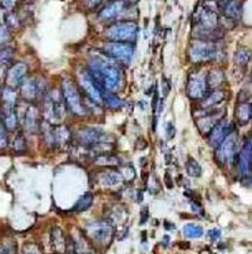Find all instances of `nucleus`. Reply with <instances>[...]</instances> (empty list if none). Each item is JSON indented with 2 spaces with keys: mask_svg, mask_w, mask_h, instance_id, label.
<instances>
[{
  "mask_svg": "<svg viewBox=\"0 0 252 254\" xmlns=\"http://www.w3.org/2000/svg\"><path fill=\"white\" fill-rule=\"evenodd\" d=\"M17 0H0V6L4 9V10H12L15 6Z\"/></svg>",
  "mask_w": 252,
  "mask_h": 254,
  "instance_id": "33",
  "label": "nucleus"
},
{
  "mask_svg": "<svg viewBox=\"0 0 252 254\" xmlns=\"http://www.w3.org/2000/svg\"><path fill=\"white\" fill-rule=\"evenodd\" d=\"M166 132H167L168 134V138H173V136L176 133V130H175V127H173L172 123H167V125H166Z\"/></svg>",
  "mask_w": 252,
  "mask_h": 254,
  "instance_id": "37",
  "label": "nucleus"
},
{
  "mask_svg": "<svg viewBox=\"0 0 252 254\" xmlns=\"http://www.w3.org/2000/svg\"><path fill=\"white\" fill-rule=\"evenodd\" d=\"M44 114L51 121H58L64 115L63 102L55 95H47L44 100Z\"/></svg>",
  "mask_w": 252,
  "mask_h": 254,
  "instance_id": "9",
  "label": "nucleus"
},
{
  "mask_svg": "<svg viewBox=\"0 0 252 254\" xmlns=\"http://www.w3.org/2000/svg\"><path fill=\"white\" fill-rule=\"evenodd\" d=\"M94 82L100 85L101 89L105 91H117L121 84L122 73L121 69L112 60H108L102 57L92 58L89 60V70Z\"/></svg>",
  "mask_w": 252,
  "mask_h": 254,
  "instance_id": "1",
  "label": "nucleus"
},
{
  "mask_svg": "<svg viewBox=\"0 0 252 254\" xmlns=\"http://www.w3.org/2000/svg\"><path fill=\"white\" fill-rule=\"evenodd\" d=\"M28 73V67L24 63H17L9 69L8 75H6V87L13 88L20 85L25 79V75Z\"/></svg>",
  "mask_w": 252,
  "mask_h": 254,
  "instance_id": "11",
  "label": "nucleus"
},
{
  "mask_svg": "<svg viewBox=\"0 0 252 254\" xmlns=\"http://www.w3.org/2000/svg\"><path fill=\"white\" fill-rule=\"evenodd\" d=\"M92 202H93V197H92V194L87 193V194H84L80 198L79 201L76 202L74 210H76V212H84V210H87L92 206Z\"/></svg>",
  "mask_w": 252,
  "mask_h": 254,
  "instance_id": "23",
  "label": "nucleus"
},
{
  "mask_svg": "<svg viewBox=\"0 0 252 254\" xmlns=\"http://www.w3.org/2000/svg\"><path fill=\"white\" fill-rule=\"evenodd\" d=\"M62 91L63 98H64L65 103L68 104V107L76 114L83 115L84 114V108H83L82 102H80V95L78 93V91H76V85L71 80H64L62 84Z\"/></svg>",
  "mask_w": 252,
  "mask_h": 254,
  "instance_id": "5",
  "label": "nucleus"
},
{
  "mask_svg": "<svg viewBox=\"0 0 252 254\" xmlns=\"http://www.w3.org/2000/svg\"><path fill=\"white\" fill-rule=\"evenodd\" d=\"M103 0H85V3L88 4L89 6H96L98 5V4L102 3Z\"/></svg>",
  "mask_w": 252,
  "mask_h": 254,
  "instance_id": "38",
  "label": "nucleus"
},
{
  "mask_svg": "<svg viewBox=\"0 0 252 254\" xmlns=\"http://www.w3.org/2000/svg\"><path fill=\"white\" fill-rule=\"evenodd\" d=\"M208 237H210V239L212 240V242H217V240L221 238V231H220V229H211V231H208Z\"/></svg>",
  "mask_w": 252,
  "mask_h": 254,
  "instance_id": "36",
  "label": "nucleus"
},
{
  "mask_svg": "<svg viewBox=\"0 0 252 254\" xmlns=\"http://www.w3.org/2000/svg\"><path fill=\"white\" fill-rule=\"evenodd\" d=\"M103 102L107 103L111 108H119L122 105V102L114 94H103Z\"/></svg>",
  "mask_w": 252,
  "mask_h": 254,
  "instance_id": "28",
  "label": "nucleus"
},
{
  "mask_svg": "<svg viewBox=\"0 0 252 254\" xmlns=\"http://www.w3.org/2000/svg\"><path fill=\"white\" fill-rule=\"evenodd\" d=\"M186 169L191 177H200L202 173V168L199 164V162L195 161L193 158H188L187 163H186Z\"/></svg>",
  "mask_w": 252,
  "mask_h": 254,
  "instance_id": "24",
  "label": "nucleus"
},
{
  "mask_svg": "<svg viewBox=\"0 0 252 254\" xmlns=\"http://www.w3.org/2000/svg\"><path fill=\"white\" fill-rule=\"evenodd\" d=\"M196 22L199 23L200 28L215 29L217 24V15L212 9L208 6H200L195 13Z\"/></svg>",
  "mask_w": 252,
  "mask_h": 254,
  "instance_id": "10",
  "label": "nucleus"
},
{
  "mask_svg": "<svg viewBox=\"0 0 252 254\" xmlns=\"http://www.w3.org/2000/svg\"><path fill=\"white\" fill-rule=\"evenodd\" d=\"M24 124L25 127L28 128L29 130H31L34 128L35 124V109L33 107H29L28 109L25 110V114H24Z\"/></svg>",
  "mask_w": 252,
  "mask_h": 254,
  "instance_id": "27",
  "label": "nucleus"
},
{
  "mask_svg": "<svg viewBox=\"0 0 252 254\" xmlns=\"http://www.w3.org/2000/svg\"><path fill=\"white\" fill-rule=\"evenodd\" d=\"M207 79L206 76L196 75L191 78L187 85V94L192 99H201L206 94Z\"/></svg>",
  "mask_w": 252,
  "mask_h": 254,
  "instance_id": "14",
  "label": "nucleus"
},
{
  "mask_svg": "<svg viewBox=\"0 0 252 254\" xmlns=\"http://www.w3.org/2000/svg\"><path fill=\"white\" fill-rule=\"evenodd\" d=\"M222 114H210V115H204L202 116L201 119H199L197 120V127H199L200 132L203 134H207L210 133L211 130L213 129V127H215L216 124H217L218 121L222 120Z\"/></svg>",
  "mask_w": 252,
  "mask_h": 254,
  "instance_id": "18",
  "label": "nucleus"
},
{
  "mask_svg": "<svg viewBox=\"0 0 252 254\" xmlns=\"http://www.w3.org/2000/svg\"><path fill=\"white\" fill-rule=\"evenodd\" d=\"M127 5L129 4L125 3L122 0H117V1H113V3L108 4L105 5L104 8L102 9L100 12V19L101 20H112L114 18L119 17L127 9Z\"/></svg>",
  "mask_w": 252,
  "mask_h": 254,
  "instance_id": "15",
  "label": "nucleus"
},
{
  "mask_svg": "<svg viewBox=\"0 0 252 254\" xmlns=\"http://www.w3.org/2000/svg\"><path fill=\"white\" fill-rule=\"evenodd\" d=\"M14 148L18 150V152H20V150H23L24 148H25V140H24L23 137L18 136L17 138H15Z\"/></svg>",
  "mask_w": 252,
  "mask_h": 254,
  "instance_id": "34",
  "label": "nucleus"
},
{
  "mask_svg": "<svg viewBox=\"0 0 252 254\" xmlns=\"http://www.w3.org/2000/svg\"><path fill=\"white\" fill-rule=\"evenodd\" d=\"M122 1H125V3H127V4H134V3H137L138 0H122Z\"/></svg>",
  "mask_w": 252,
  "mask_h": 254,
  "instance_id": "40",
  "label": "nucleus"
},
{
  "mask_svg": "<svg viewBox=\"0 0 252 254\" xmlns=\"http://www.w3.org/2000/svg\"><path fill=\"white\" fill-rule=\"evenodd\" d=\"M216 55H217V50H216L215 46L207 44L204 42L192 44L188 50V58L192 63L210 62V60L215 59Z\"/></svg>",
  "mask_w": 252,
  "mask_h": 254,
  "instance_id": "4",
  "label": "nucleus"
},
{
  "mask_svg": "<svg viewBox=\"0 0 252 254\" xmlns=\"http://www.w3.org/2000/svg\"><path fill=\"white\" fill-rule=\"evenodd\" d=\"M138 34L136 23H119L109 26L105 30V37L113 42H132Z\"/></svg>",
  "mask_w": 252,
  "mask_h": 254,
  "instance_id": "2",
  "label": "nucleus"
},
{
  "mask_svg": "<svg viewBox=\"0 0 252 254\" xmlns=\"http://www.w3.org/2000/svg\"><path fill=\"white\" fill-rule=\"evenodd\" d=\"M222 99H224V93H222V92H213V93L208 94V95L204 98V100L202 102V107H210V105H213L216 104V103L221 102Z\"/></svg>",
  "mask_w": 252,
  "mask_h": 254,
  "instance_id": "25",
  "label": "nucleus"
},
{
  "mask_svg": "<svg viewBox=\"0 0 252 254\" xmlns=\"http://www.w3.org/2000/svg\"><path fill=\"white\" fill-rule=\"evenodd\" d=\"M236 144H237V136L235 132H231L217 147V159L220 163L226 164L229 161H232L235 156Z\"/></svg>",
  "mask_w": 252,
  "mask_h": 254,
  "instance_id": "6",
  "label": "nucleus"
},
{
  "mask_svg": "<svg viewBox=\"0 0 252 254\" xmlns=\"http://www.w3.org/2000/svg\"><path fill=\"white\" fill-rule=\"evenodd\" d=\"M232 132V124H229L227 121H218L217 124L213 127V129L210 132V144L212 147L217 148L221 144V141Z\"/></svg>",
  "mask_w": 252,
  "mask_h": 254,
  "instance_id": "13",
  "label": "nucleus"
},
{
  "mask_svg": "<svg viewBox=\"0 0 252 254\" xmlns=\"http://www.w3.org/2000/svg\"><path fill=\"white\" fill-rule=\"evenodd\" d=\"M251 114L252 108L250 103H242V104L238 105L237 110H236V118L241 125H246L249 123L250 119H251Z\"/></svg>",
  "mask_w": 252,
  "mask_h": 254,
  "instance_id": "20",
  "label": "nucleus"
},
{
  "mask_svg": "<svg viewBox=\"0 0 252 254\" xmlns=\"http://www.w3.org/2000/svg\"><path fill=\"white\" fill-rule=\"evenodd\" d=\"M13 49L12 48H4L0 50V65H6L10 63L13 58Z\"/></svg>",
  "mask_w": 252,
  "mask_h": 254,
  "instance_id": "29",
  "label": "nucleus"
},
{
  "mask_svg": "<svg viewBox=\"0 0 252 254\" xmlns=\"http://www.w3.org/2000/svg\"><path fill=\"white\" fill-rule=\"evenodd\" d=\"M3 124L8 130H14L18 125V115L12 105L3 104Z\"/></svg>",
  "mask_w": 252,
  "mask_h": 254,
  "instance_id": "19",
  "label": "nucleus"
},
{
  "mask_svg": "<svg viewBox=\"0 0 252 254\" xmlns=\"http://www.w3.org/2000/svg\"><path fill=\"white\" fill-rule=\"evenodd\" d=\"M6 144H8V139H6L5 130H4L3 125L0 124V149L5 148Z\"/></svg>",
  "mask_w": 252,
  "mask_h": 254,
  "instance_id": "35",
  "label": "nucleus"
},
{
  "mask_svg": "<svg viewBox=\"0 0 252 254\" xmlns=\"http://www.w3.org/2000/svg\"><path fill=\"white\" fill-rule=\"evenodd\" d=\"M79 83L84 92L88 94L89 98L96 102L97 104H102L103 103V91L101 87L94 82L92 75L89 73H82L79 75Z\"/></svg>",
  "mask_w": 252,
  "mask_h": 254,
  "instance_id": "8",
  "label": "nucleus"
},
{
  "mask_svg": "<svg viewBox=\"0 0 252 254\" xmlns=\"http://www.w3.org/2000/svg\"><path fill=\"white\" fill-rule=\"evenodd\" d=\"M249 53L247 51H245V49H241V50L237 51V54H236V60H237L238 64L244 65L246 64L247 60H249Z\"/></svg>",
  "mask_w": 252,
  "mask_h": 254,
  "instance_id": "32",
  "label": "nucleus"
},
{
  "mask_svg": "<svg viewBox=\"0 0 252 254\" xmlns=\"http://www.w3.org/2000/svg\"><path fill=\"white\" fill-rule=\"evenodd\" d=\"M103 137H104V134L100 132V130L87 128V129H82L78 133V140L83 145H94L98 144L102 140Z\"/></svg>",
  "mask_w": 252,
  "mask_h": 254,
  "instance_id": "16",
  "label": "nucleus"
},
{
  "mask_svg": "<svg viewBox=\"0 0 252 254\" xmlns=\"http://www.w3.org/2000/svg\"><path fill=\"white\" fill-rule=\"evenodd\" d=\"M103 51L108 57L114 58L122 63H129L134 55L133 46L125 42L108 43L103 46Z\"/></svg>",
  "mask_w": 252,
  "mask_h": 254,
  "instance_id": "3",
  "label": "nucleus"
},
{
  "mask_svg": "<svg viewBox=\"0 0 252 254\" xmlns=\"http://www.w3.org/2000/svg\"><path fill=\"white\" fill-rule=\"evenodd\" d=\"M15 103H17V95H15L14 89L6 87L3 91V104L15 107Z\"/></svg>",
  "mask_w": 252,
  "mask_h": 254,
  "instance_id": "26",
  "label": "nucleus"
},
{
  "mask_svg": "<svg viewBox=\"0 0 252 254\" xmlns=\"http://www.w3.org/2000/svg\"><path fill=\"white\" fill-rule=\"evenodd\" d=\"M238 170L245 177H250L252 168V152H251V139H247V141L242 147L240 156H238Z\"/></svg>",
  "mask_w": 252,
  "mask_h": 254,
  "instance_id": "12",
  "label": "nucleus"
},
{
  "mask_svg": "<svg viewBox=\"0 0 252 254\" xmlns=\"http://www.w3.org/2000/svg\"><path fill=\"white\" fill-rule=\"evenodd\" d=\"M4 12H5V10H4V9L1 8V6H0V24H3L4 22H5V17H6V15H5V13H4Z\"/></svg>",
  "mask_w": 252,
  "mask_h": 254,
  "instance_id": "39",
  "label": "nucleus"
},
{
  "mask_svg": "<svg viewBox=\"0 0 252 254\" xmlns=\"http://www.w3.org/2000/svg\"><path fill=\"white\" fill-rule=\"evenodd\" d=\"M22 94H23L24 98L26 100H33V99L37 96L38 93V85L37 82L34 79H28V80H24L22 83Z\"/></svg>",
  "mask_w": 252,
  "mask_h": 254,
  "instance_id": "21",
  "label": "nucleus"
},
{
  "mask_svg": "<svg viewBox=\"0 0 252 254\" xmlns=\"http://www.w3.org/2000/svg\"><path fill=\"white\" fill-rule=\"evenodd\" d=\"M183 234L187 238H200L203 234V229L197 224L190 223L183 227Z\"/></svg>",
  "mask_w": 252,
  "mask_h": 254,
  "instance_id": "22",
  "label": "nucleus"
},
{
  "mask_svg": "<svg viewBox=\"0 0 252 254\" xmlns=\"http://www.w3.org/2000/svg\"><path fill=\"white\" fill-rule=\"evenodd\" d=\"M206 79L207 85H220L222 83V80H224V75H222V73H220V71H212L210 75L207 76Z\"/></svg>",
  "mask_w": 252,
  "mask_h": 254,
  "instance_id": "30",
  "label": "nucleus"
},
{
  "mask_svg": "<svg viewBox=\"0 0 252 254\" xmlns=\"http://www.w3.org/2000/svg\"><path fill=\"white\" fill-rule=\"evenodd\" d=\"M88 235L94 240L101 244H104L111 240L112 234H113V228L107 222H96L93 224H89L87 227Z\"/></svg>",
  "mask_w": 252,
  "mask_h": 254,
  "instance_id": "7",
  "label": "nucleus"
},
{
  "mask_svg": "<svg viewBox=\"0 0 252 254\" xmlns=\"http://www.w3.org/2000/svg\"><path fill=\"white\" fill-rule=\"evenodd\" d=\"M222 12L226 18L231 20L240 19L242 15V4L238 0H224Z\"/></svg>",
  "mask_w": 252,
  "mask_h": 254,
  "instance_id": "17",
  "label": "nucleus"
},
{
  "mask_svg": "<svg viewBox=\"0 0 252 254\" xmlns=\"http://www.w3.org/2000/svg\"><path fill=\"white\" fill-rule=\"evenodd\" d=\"M10 40V33L5 25L0 24V46H4Z\"/></svg>",
  "mask_w": 252,
  "mask_h": 254,
  "instance_id": "31",
  "label": "nucleus"
}]
</instances>
